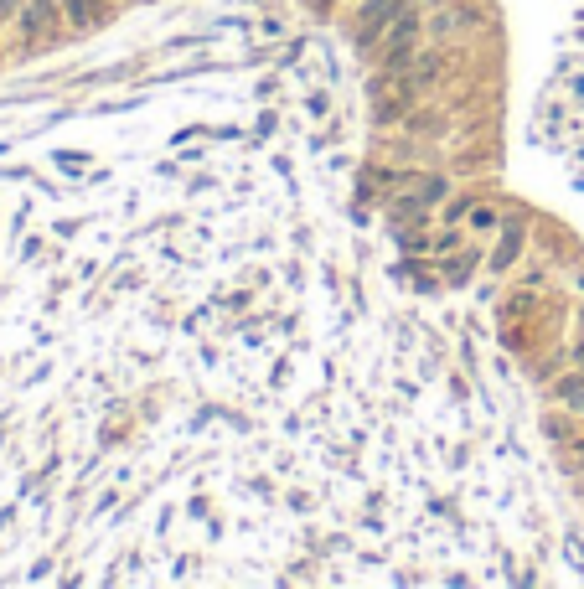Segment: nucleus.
<instances>
[{
	"mask_svg": "<svg viewBox=\"0 0 584 589\" xmlns=\"http://www.w3.org/2000/svg\"><path fill=\"white\" fill-rule=\"evenodd\" d=\"M409 6H414V0H362V26L378 37V31H383V26H393V21L404 16Z\"/></svg>",
	"mask_w": 584,
	"mask_h": 589,
	"instance_id": "obj_1",
	"label": "nucleus"
},
{
	"mask_svg": "<svg viewBox=\"0 0 584 589\" xmlns=\"http://www.w3.org/2000/svg\"><path fill=\"white\" fill-rule=\"evenodd\" d=\"M104 11H109V0H63V21L73 31H94L104 21Z\"/></svg>",
	"mask_w": 584,
	"mask_h": 589,
	"instance_id": "obj_2",
	"label": "nucleus"
},
{
	"mask_svg": "<svg viewBox=\"0 0 584 589\" xmlns=\"http://www.w3.org/2000/svg\"><path fill=\"white\" fill-rule=\"evenodd\" d=\"M476 264H481V248H476V243H460V248H455V254H450V259L440 264V274L450 279V285H466V279H471V269H476Z\"/></svg>",
	"mask_w": 584,
	"mask_h": 589,
	"instance_id": "obj_3",
	"label": "nucleus"
},
{
	"mask_svg": "<svg viewBox=\"0 0 584 589\" xmlns=\"http://www.w3.org/2000/svg\"><path fill=\"white\" fill-rule=\"evenodd\" d=\"M522 248H528V233H522L517 223H512V228H502V248L491 254V269H497V274H502V269H512Z\"/></svg>",
	"mask_w": 584,
	"mask_h": 589,
	"instance_id": "obj_4",
	"label": "nucleus"
},
{
	"mask_svg": "<svg viewBox=\"0 0 584 589\" xmlns=\"http://www.w3.org/2000/svg\"><path fill=\"white\" fill-rule=\"evenodd\" d=\"M553 398H559L569 414H584V372H569V378H553Z\"/></svg>",
	"mask_w": 584,
	"mask_h": 589,
	"instance_id": "obj_5",
	"label": "nucleus"
},
{
	"mask_svg": "<svg viewBox=\"0 0 584 589\" xmlns=\"http://www.w3.org/2000/svg\"><path fill=\"white\" fill-rule=\"evenodd\" d=\"M0 57H6V37H0Z\"/></svg>",
	"mask_w": 584,
	"mask_h": 589,
	"instance_id": "obj_6",
	"label": "nucleus"
}]
</instances>
